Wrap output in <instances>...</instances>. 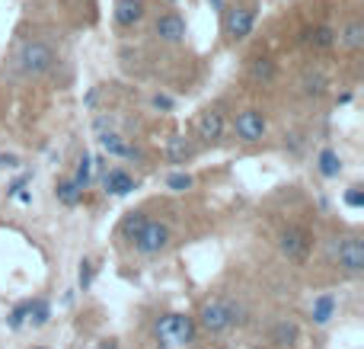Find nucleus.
I'll return each instance as SVG.
<instances>
[{"instance_id": "f257e3e1", "label": "nucleus", "mask_w": 364, "mask_h": 349, "mask_svg": "<svg viewBox=\"0 0 364 349\" xmlns=\"http://www.w3.org/2000/svg\"><path fill=\"white\" fill-rule=\"evenodd\" d=\"M160 349H188L195 343V321L186 314H166L157 321Z\"/></svg>"}, {"instance_id": "f03ea898", "label": "nucleus", "mask_w": 364, "mask_h": 349, "mask_svg": "<svg viewBox=\"0 0 364 349\" xmlns=\"http://www.w3.org/2000/svg\"><path fill=\"white\" fill-rule=\"evenodd\" d=\"M16 61H19V68H23V74L42 77L55 68V48H51L48 42H42V38H29V42L19 45Z\"/></svg>"}, {"instance_id": "7ed1b4c3", "label": "nucleus", "mask_w": 364, "mask_h": 349, "mask_svg": "<svg viewBox=\"0 0 364 349\" xmlns=\"http://www.w3.org/2000/svg\"><path fill=\"white\" fill-rule=\"evenodd\" d=\"M237 314H240V308L233 305V301L214 298V301H208V305L201 308L198 321H201V327H205L208 333H220V330H227V327L237 321Z\"/></svg>"}, {"instance_id": "20e7f679", "label": "nucleus", "mask_w": 364, "mask_h": 349, "mask_svg": "<svg viewBox=\"0 0 364 349\" xmlns=\"http://www.w3.org/2000/svg\"><path fill=\"white\" fill-rule=\"evenodd\" d=\"M166 244H170V228H166L164 222H144V228H141L138 237H134V247H138V254H144V256L160 254Z\"/></svg>"}, {"instance_id": "39448f33", "label": "nucleus", "mask_w": 364, "mask_h": 349, "mask_svg": "<svg viewBox=\"0 0 364 349\" xmlns=\"http://www.w3.org/2000/svg\"><path fill=\"white\" fill-rule=\"evenodd\" d=\"M252 26H256V13H252L250 6H233V10L227 13L224 29H227V38H230V42H243V38L252 32Z\"/></svg>"}, {"instance_id": "423d86ee", "label": "nucleus", "mask_w": 364, "mask_h": 349, "mask_svg": "<svg viewBox=\"0 0 364 349\" xmlns=\"http://www.w3.org/2000/svg\"><path fill=\"white\" fill-rule=\"evenodd\" d=\"M336 256H339V266L346 269V273H361L364 269V241L361 237H346V241L339 244V250H336Z\"/></svg>"}, {"instance_id": "0eeeda50", "label": "nucleus", "mask_w": 364, "mask_h": 349, "mask_svg": "<svg viewBox=\"0 0 364 349\" xmlns=\"http://www.w3.org/2000/svg\"><path fill=\"white\" fill-rule=\"evenodd\" d=\"M265 135V115L259 109H243L237 115V138L243 141H259Z\"/></svg>"}, {"instance_id": "6e6552de", "label": "nucleus", "mask_w": 364, "mask_h": 349, "mask_svg": "<svg viewBox=\"0 0 364 349\" xmlns=\"http://www.w3.org/2000/svg\"><path fill=\"white\" fill-rule=\"evenodd\" d=\"M154 32H157L164 42L176 45V42H182V38L188 36V26H186V19H182L179 13H164V16L154 23Z\"/></svg>"}, {"instance_id": "1a4fd4ad", "label": "nucleus", "mask_w": 364, "mask_h": 349, "mask_svg": "<svg viewBox=\"0 0 364 349\" xmlns=\"http://www.w3.org/2000/svg\"><path fill=\"white\" fill-rule=\"evenodd\" d=\"M198 138L208 141V145L224 138V113L220 109H205L198 115Z\"/></svg>"}, {"instance_id": "9d476101", "label": "nucleus", "mask_w": 364, "mask_h": 349, "mask_svg": "<svg viewBox=\"0 0 364 349\" xmlns=\"http://www.w3.org/2000/svg\"><path fill=\"white\" fill-rule=\"evenodd\" d=\"M144 13H147L144 0H115V23L125 26V29L138 26L144 19Z\"/></svg>"}, {"instance_id": "9b49d317", "label": "nucleus", "mask_w": 364, "mask_h": 349, "mask_svg": "<svg viewBox=\"0 0 364 349\" xmlns=\"http://www.w3.org/2000/svg\"><path fill=\"white\" fill-rule=\"evenodd\" d=\"M282 250L291 256V260H304L310 250V234L304 228H288L282 234Z\"/></svg>"}, {"instance_id": "f8f14e48", "label": "nucleus", "mask_w": 364, "mask_h": 349, "mask_svg": "<svg viewBox=\"0 0 364 349\" xmlns=\"http://www.w3.org/2000/svg\"><path fill=\"white\" fill-rule=\"evenodd\" d=\"M304 45H307V48H314V51L333 48V45H336V29H333V26H314V29L304 32Z\"/></svg>"}, {"instance_id": "ddd939ff", "label": "nucleus", "mask_w": 364, "mask_h": 349, "mask_svg": "<svg viewBox=\"0 0 364 349\" xmlns=\"http://www.w3.org/2000/svg\"><path fill=\"white\" fill-rule=\"evenodd\" d=\"M102 186H106L109 196H128V192L134 189V179L128 177L125 170H109L106 177H102Z\"/></svg>"}, {"instance_id": "4468645a", "label": "nucleus", "mask_w": 364, "mask_h": 349, "mask_svg": "<svg viewBox=\"0 0 364 349\" xmlns=\"http://www.w3.org/2000/svg\"><path fill=\"white\" fill-rule=\"evenodd\" d=\"M100 141H102V147H106L109 154H115V157H128V160L141 157V151H138V147L125 145V141H122V135H115V132H106Z\"/></svg>"}, {"instance_id": "2eb2a0df", "label": "nucleus", "mask_w": 364, "mask_h": 349, "mask_svg": "<svg viewBox=\"0 0 364 349\" xmlns=\"http://www.w3.org/2000/svg\"><path fill=\"white\" fill-rule=\"evenodd\" d=\"M342 45H346V48H352V51H358L361 45H364V23L361 19H352V23L346 26V29H342Z\"/></svg>"}, {"instance_id": "dca6fc26", "label": "nucleus", "mask_w": 364, "mask_h": 349, "mask_svg": "<svg viewBox=\"0 0 364 349\" xmlns=\"http://www.w3.org/2000/svg\"><path fill=\"white\" fill-rule=\"evenodd\" d=\"M192 157V147H188V141L176 135V138H170V145H166V160L170 164H186V160Z\"/></svg>"}, {"instance_id": "f3484780", "label": "nucleus", "mask_w": 364, "mask_h": 349, "mask_svg": "<svg viewBox=\"0 0 364 349\" xmlns=\"http://www.w3.org/2000/svg\"><path fill=\"white\" fill-rule=\"evenodd\" d=\"M80 196H83V189H77L74 179H61V183H58V202H61V205L74 209V205L80 202Z\"/></svg>"}, {"instance_id": "a211bd4d", "label": "nucleus", "mask_w": 364, "mask_h": 349, "mask_svg": "<svg viewBox=\"0 0 364 349\" xmlns=\"http://www.w3.org/2000/svg\"><path fill=\"white\" fill-rule=\"evenodd\" d=\"M250 74H252V80H259V83L275 80V61H272V58H256L252 68H250Z\"/></svg>"}, {"instance_id": "6ab92c4d", "label": "nucleus", "mask_w": 364, "mask_h": 349, "mask_svg": "<svg viewBox=\"0 0 364 349\" xmlns=\"http://www.w3.org/2000/svg\"><path fill=\"white\" fill-rule=\"evenodd\" d=\"M333 311H336V298H333V295H320V298L314 301V321H316V324H329Z\"/></svg>"}, {"instance_id": "aec40b11", "label": "nucleus", "mask_w": 364, "mask_h": 349, "mask_svg": "<svg viewBox=\"0 0 364 349\" xmlns=\"http://www.w3.org/2000/svg\"><path fill=\"white\" fill-rule=\"evenodd\" d=\"M297 340V324H291V321H282V324L272 330V343L275 346H291Z\"/></svg>"}, {"instance_id": "412c9836", "label": "nucleus", "mask_w": 364, "mask_h": 349, "mask_svg": "<svg viewBox=\"0 0 364 349\" xmlns=\"http://www.w3.org/2000/svg\"><path fill=\"white\" fill-rule=\"evenodd\" d=\"M339 170H342V160H339V154L336 151H320V173L323 177H339Z\"/></svg>"}, {"instance_id": "4be33fe9", "label": "nucleus", "mask_w": 364, "mask_h": 349, "mask_svg": "<svg viewBox=\"0 0 364 349\" xmlns=\"http://www.w3.org/2000/svg\"><path fill=\"white\" fill-rule=\"evenodd\" d=\"M144 212H128L125 215V222H122V234L128 237V241H134V237H138V231L144 228Z\"/></svg>"}, {"instance_id": "5701e85b", "label": "nucleus", "mask_w": 364, "mask_h": 349, "mask_svg": "<svg viewBox=\"0 0 364 349\" xmlns=\"http://www.w3.org/2000/svg\"><path fill=\"white\" fill-rule=\"evenodd\" d=\"M90 173H93V157H90V154H83V157H80V164H77V177H74L77 189H87V183H90Z\"/></svg>"}, {"instance_id": "b1692460", "label": "nucleus", "mask_w": 364, "mask_h": 349, "mask_svg": "<svg viewBox=\"0 0 364 349\" xmlns=\"http://www.w3.org/2000/svg\"><path fill=\"white\" fill-rule=\"evenodd\" d=\"M29 314H32V324L36 327H42V324H48V314H51V308H48V301H29Z\"/></svg>"}, {"instance_id": "393cba45", "label": "nucleus", "mask_w": 364, "mask_h": 349, "mask_svg": "<svg viewBox=\"0 0 364 349\" xmlns=\"http://www.w3.org/2000/svg\"><path fill=\"white\" fill-rule=\"evenodd\" d=\"M166 186H170L173 192H186L188 186H192V177H188V173H173V177L166 179Z\"/></svg>"}, {"instance_id": "a878e982", "label": "nucleus", "mask_w": 364, "mask_h": 349, "mask_svg": "<svg viewBox=\"0 0 364 349\" xmlns=\"http://www.w3.org/2000/svg\"><path fill=\"white\" fill-rule=\"evenodd\" d=\"M323 83H326V80H323L320 74H307V77H304V90H307L310 96H320L323 93Z\"/></svg>"}, {"instance_id": "bb28decb", "label": "nucleus", "mask_w": 364, "mask_h": 349, "mask_svg": "<svg viewBox=\"0 0 364 349\" xmlns=\"http://www.w3.org/2000/svg\"><path fill=\"white\" fill-rule=\"evenodd\" d=\"M26 314H29V305H19V308H13V314H10V327H13V330H16V327H23Z\"/></svg>"}, {"instance_id": "cd10ccee", "label": "nucleus", "mask_w": 364, "mask_h": 349, "mask_svg": "<svg viewBox=\"0 0 364 349\" xmlns=\"http://www.w3.org/2000/svg\"><path fill=\"white\" fill-rule=\"evenodd\" d=\"M346 205H352V209H361V205H364V192L358 189V186L346 192Z\"/></svg>"}, {"instance_id": "c85d7f7f", "label": "nucleus", "mask_w": 364, "mask_h": 349, "mask_svg": "<svg viewBox=\"0 0 364 349\" xmlns=\"http://www.w3.org/2000/svg\"><path fill=\"white\" fill-rule=\"evenodd\" d=\"M90 282H93V263L83 260V266H80V286L90 288Z\"/></svg>"}, {"instance_id": "c756f323", "label": "nucleus", "mask_w": 364, "mask_h": 349, "mask_svg": "<svg viewBox=\"0 0 364 349\" xmlns=\"http://www.w3.org/2000/svg\"><path fill=\"white\" fill-rule=\"evenodd\" d=\"M154 106H157V109H173V100H170V96H164V93H157V96H154Z\"/></svg>"}, {"instance_id": "7c9ffc66", "label": "nucleus", "mask_w": 364, "mask_h": 349, "mask_svg": "<svg viewBox=\"0 0 364 349\" xmlns=\"http://www.w3.org/2000/svg\"><path fill=\"white\" fill-rule=\"evenodd\" d=\"M19 160L13 157V154H0V167H16Z\"/></svg>"}, {"instance_id": "2f4dec72", "label": "nucleus", "mask_w": 364, "mask_h": 349, "mask_svg": "<svg viewBox=\"0 0 364 349\" xmlns=\"http://www.w3.org/2000/svg\"><path fill=\"white\" fill-rule=\"evenodd\" d=\"M211 6H218V10H220V6H224V0H211Z\"/></svg>"}, {"instance_id": "473e14b6", "label": "nucleus", "mask_w": 364, "mask_h": 349, "mask_svg": "<svg viewBox=\"0 0 364 349\" xmlns=\"http://www.w3.org/2000/svg\"><path fill=\"white\" fill-rule=\"evenodd\" d=\"M100 349H115V343H102Z\"/></svg>"}, {"instance_id": "72a5a7b5", "label": "nucleus", "mask_w": 364, "mask_h": 349, "mask_svg": "<svg viewBox=\"0 0 364 349\" xmlns=\"http://www.w3.org/2000/svg\"><path fill=\"white\" fill-rule=\"evenodd\" d=\"M166 4H173V0H166Z\"/></svg>"}, {"instance_id": "f704fd0d", "label": "nucleus", "mask_w": 364, "mask_h": 349, "mask_svg": "<svg viewBox=\"0 0 364 349\" xmlns=\"http://www.w3.org/2000/svg\"><path fill=\"white\" fill-rule=\"evenodd\" d=\"M38 349H42V346H38Z\"/></svg>"}]
</instances>
